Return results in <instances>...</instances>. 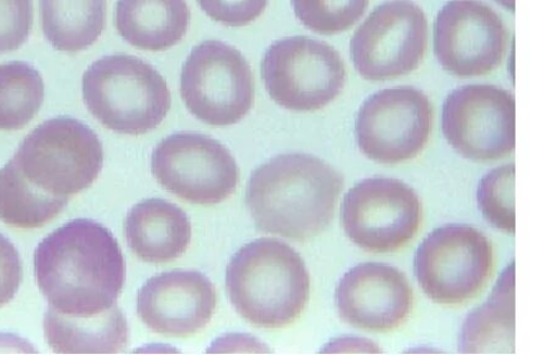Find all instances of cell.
Returning a JSON list of instances; mask_svg holds the SVG:
<instances>
[{
    "instance_id": "cell-1",
    "label": "cell",
    "mask_w": 556,
    "mask_h": 355,
    "mask_svg": "<svg viewBox=\"0 0 556 355\" xmlns=\"http://www.w3.org/2000/svg\"><path fill=\"white\" fill-rule=\"evenodd\" d=\"M34 266L50 308L71 317H93L116 306L126 278L114 234L89 218H76L45 237Z\"/></svg>"
},
{
    "instance_id": "cell-2",
    "label": "cell",
    "mask_w": 556,
    "mask_h": 355,
    "mask_svg": "<svg viewBox=\"0 0 556 355\" xmlns=\"http://www.w3.org/2000/svg\"><path fill=\"white\" fill-rule=\"evenodd\" d=\"M343 186L313 154H280L252 173L245 203L260 231L304 242L330 226Z\"/></svg>"
},
{
    "instance_id": "cell-3",
    "label": "cell",
    "mask_w": 556,
    "mask_h": 355,
    "mask_svg": "<svg viewBox=\"0 0 556 355\" xmlns=\"http://www.w3.org/2000/svg\"><path fill=\"white\" fill-rule=\"evenodd\" d=\"M309 288L303 258L275 239L243 245L226 270V289L236 312L260 329L294 324L308 304Z\"/></svg>"
},
{
    "instance_id": "cell-4",
    "label": "cell",
    "mask_w": 556,
    "mask_h": 355,
    "mask_svg": "<svg viewBox=\"0 0 556 355\" xmlns=\"http://www.w3.org/2000/svg\"><path fill=\"white\" fill-rule=\"evenodd\" d=\"M90 114L106 129L139 136L156 130L172 99L166 79L150 63L130 54L99 59L81 79Z\"/></svg>"
},
{
    "instance_id": "cell-5",
    "label": "cell",
    "mask_w": 556,
    "mask_h": 355,
    "mask_svg": "<svg viewBox=\"0 0 556 355\" xmlns=\"http://www.w3.org/2000/svg\"><path fill=\"white\" fill-rule=\"evenodd\" d=\"M13 160L33 186L45 193L70 198L98 179L104 165V150L86 124L60 116L27 135Z\"/></svg>"
},
{
    "instance_id": "cell-6",
    "label": "cell",
    "mask_w": 556,
    "mask_h": 355,
    "mask_svg": "<svg viewBox=\"0 0 556 355\" xmlns=\"http://www.w3.org/2000/svg\"><path fill=\"white\" fill-rule=\"evenodd\" d=\"M494 245L477 227L450 224L419 244L415 271L432 302L445 306L467 304L488 286L494 272Z\"/></svg>"
},
{
    "instance_id": "cell-7",
    "label": "cell",
    "mask_w": 556,
    "mask_h": 355,
    "mask_svg": "<svg viewBox=\"0 0 556 355\" xmlns=\"http://www.w3.org/2000/svg\"><path fill=\"white\" fill-rule=\"evenodd\" d=\"M269 97L291 112H316L343 92L348 69L339 51L308 36L273 42L262 60Z\"/></svg>"
},
{
    "instance_id": "cell-8",
    "label": "cell",
    "mask_w": 556,
    "mask_h": 355,
    "mask_svg": "<svg viewBox=\"0 0 556 355\" xmlns=\"http://www.w3.org/2000/svg\"><path fill=\"white\" fill-rule=\"evenodd\" d=\"M180 96L200 122L220 127L240 123L254 102L250 63L230 45L204 41L181 68Z\"/></svg>"
},
{
    "instance_id": "cell-9",
    "label": "cell",
    "mask_w": 556,
    "mask_h": 355,
    "mask_svg": "<svg viewBox=\"0 0 556 355\" xmlns=\"http://www.w3.org/2000/svg\"><path fill=\"white\" fill-rule=\"evenodd\" d=\"M424 208L416 191L395 178L364 179L344 196L341 220L359 249L393 253L406 248L421 229Z\"/></svg>"
},
{
    "instance_id": "cell-10",
    "label": "cell",
    "mask_w": 556,
    "mask_h": 355,
    "mask_svg": "<svg viewBox=\"0 0 556 355\" xmlns=\"http://www.w3.org/2000/svg\"><path fill=\"white\" fill-rule=\"evenodd\" d=\"M151 169L169 193L198 205L225 202L240 181L230 151L198 132H178L161 141L152 153Z\"/></svg>"
},
{
    "instance_id": "cell-11",
    "label": "cell",
    "mask_w": 556,
    "mask_h": 355,
    "mask_svg": "<svg viewBox=\"0 0 556 355\" xmlns=\"http://www.w3.org/2000/svg\"><path fill=\"white\" fill-rule=\"evenodd\" d=\"M427 40L422 8L412 0H388L354 33L353 65L363 78L372 81L407 76L421 65Z\"/></svg>"
},
{
    "instance_id": "cell-12",
    "label": "cell",
    "mask_w": 556,
    "mask_h": 355,
    "mask_svg": "<svg viewBox=\"0 0 556 355\" xmlns=\"http://www.w3.org/2000/svg\"><path fill=\"white\" fill-rule=\"evenodd\" d=\"M442 129L464 159L503 160L516 148L515 97L491 85L459 87L445 99Z\"/></svg>"
},
{
    "instance_id": "cell-13",
    "label": "cell",
    "mask_w": 556,
    "mask_h": 355,
    "mask_svg": "<svg viewBox=\"0 0 556 355\" xmlns=\"http://www.w3.org/2000/svg\"><path fill=\"white\" fill-rule=\"evenodd\" d=\"M432 127L430 98L414 87H394L380 90L363 103L355 134L364 156L396 165L424 151Z\"/></svg>"
},
{
    "instance_id": "cell-14",
    "label": "cell",
    "mask_w": 556,
    "mask_h": 355,
    "mask_svg": "<svg viewBox=\"0 0 556 355\" xmlns=\"http://www.w3.org/2000/svg\"><path fill=\"white\" fill-rule=\"evenodd\" d=\"M508 39L503 20L480 0H451L437 16L435 56L454 76L480 77L497 69Z\"/></svg>"
},
{
    "instance_id": "cell-15",
    "label": "cell",
    "mask_w": 556,
    "mask_h": 355,
    "mask_svg": "<svg viewBox=\"0 0 556 355\" xmlns=\"http://www.w3.org/2000/svg\"><path fill=\"white\" fill-rule=\"evenodd\" d=\"M342 320L355 329L386 333L403 326L415 297L403 271L386 263H362L340 281L336 291Z\"/></svg>"
},
{
    "instance_id": "cell-16",
    "label": "cell",
    "mask_w": 556,
    "mask_h": 355,
    "mask_svg": "<svg viewBox=\"0 0 556 355\" xmlns=\"http://www.w3.org/2000/svg\"><path fill=\"white\" fill-rule=\"evenodd\" d=\"M217 306L212 281L195 270L162 272L146 281L138 296V314L149 329L164 337L187 339L202 332Z\"/></svg>"
},
{
    "instance_id": "cell-17",
    "label": "cell",
    "mask_w": 556,
    "mask_h": 355,
    "mask_svg": "<svg viewBox=\"0 0 556 355\" xmlns=\"http://www.w3.org/2000/svg\"><path fill=\"white\" fill-rule=\"evenodd\" d=\"M125 236L136 257L146 263H169L189 249L191 224L180 207L153 198L143 200L127 214Z\"/></svg>"
},
{
    "instance_id": "cell-18",
    "label": "cell",
    "mask_w": 556,
    "mask_h": 355,
    "mask_svg": "<svg viewBox=\"0 0 556 355\" xmlns=\"http://www.w3.org/2000/svg\"><path fill=\"white\" fill-rule=\"evenodd\" d=\"M190 9L186 0H117L115 26L131 47L166 51L184 40L189 30Z\"/></svg>"
},
{
    "instance_id": "cell-19",
    "label": "cell",
    "mask_w": 556,
    "mask_h": 355,
    "mask_svg": "<svg viewBox=\"0 0 556 355\" xmlns=\"http://www.w3.org/2000/svg\"><path fill=\"white\" fill-rule=\"evenodd\" d=\"M43 332L53 352L60 354L121 353L129 343V326L122 309L114 306L93 317H71L50 308Z\"/></svg>"
},
{
    "instance_id": "cell-20",
    "label": "cell",
    "mask_w": 556,
    "mask_h": 355,
    "mask_svg": "<svg viewBox=\"0 0 556 355\" xmlns=\"http://www.w3.org/2000/svg\"><path fill=\"white\" fill-rule=\"evenodd\" d=\"M459 347L462 353H515V264L500 277L488 302L465 320Z\"/></svg>"
},
{
    "instance_id": "cell-21",
    "label": "cell",
    "mask_w": 556,
    "mask_h": 355,
    "mask_svg": "<svg viewBox=\"0 0 556 355\" xmlns=\"http://www.w3.org/2000/svg\"><path fill=\"white\" fill-rule=\"evenodd\" d=\"M45 38L62 52L94 45L105 29L106 0H39Z\"/></svg>"
},
{
    "instance_id": "cell-22",
    "label": "cell",
    "mask_w": 556,
    "mask_h": 355,
    "mask_svg": "<svg viewBox=\"0 0 556 355\" xmlns=\"http://www.w3.org/2000/svg\"><path fill=\"white\" fill-rule=\"evenodd\" d=\"M68 204V198L56 196L36 188L12 159L0 170V220L16 229L33 230L49 224Z\"/></svg>"
},
{
    "instance_id": "cell-23",
    "label": "cell",
    "mask_w": 556,
    "mask_h": 355,
    "mask_svg": "<svg viewBox=\"0 0 556 355\" xmlns=\"http://www.w3.org/2000/svg\"><path fill=\"white\" fill-rule=\"evenodd\" d=\"M40 72L22 61L0 65V131L24 129L43 104Z\"/></svg>"
},
{
    "instance_id": "cell-24",
    "label": "cell",
    "mask_w": 556,
    "mask_h": 355,
    "mask_svg": "<svg viewBox=\"0 0 556 355\" xmlns=\"http://www.w3.org/2000/svg\"><path fill=\"white\" fill-rule=\"evenodd\" d=\"M300 23L320 35L348 31L358 23L369 0H291Z\"/></svg>"
},
{
    "instance_id": "cell-25",
    "label": "cell",
    "mask_w": 556,
    "mask_h": 355,
    "mask_svg": "<svg viewBox=\"0 0 556 355\" xmlns=\"http://www.w3.org/2000/svg\"><path fill=\"white\" fill-rule=\"evenodd\" d=\"M514 163L488 173L478 188V204L486 220L501 231L516 232Z\"/></svg>"
},
{
    "instance_id": "cell-26",
    "label": "cell",
    "mask_w": 556,
    "mask_h": 355,
    "mask_svg": "<svg viewBox=\"0 0 556 355\" xmlns=\"http://www.w3.org/2000/svg\"><path fill=\"white\" fill-rule=\"evenodd\" d=\"M34 22L33 0H0V54L21 49Z\"/></svg>"
},
{
    "instance_id": "cell-27",
    "label": "cell",
    "mask_w": 556,
    "mask_h": 355,
    "mask_svg": "<svg viewBox=\"0 0 556 355\" xmlns=\"http://www.w3.org/2000/svg\"><path fill=\"white\" fill-rule=\"evenodd\" d=\"M214 22L230 27H242L257 21L269 0H197Z\"/></svg>"
},
{
    "instance_id": "cell-28",
    "label": "cell",
    "mask_w": 556,
    "mask_h": 355,
    "mask_svg": "<svg viewBox=\"0 0 556 355\" xmlns=\"http://www.w3.org/2000/svg\"><path fill=\"white\" fill-rule=\"evenodd\" d=\"M23 280V263L15 245L0 233V307L11 303Z\"/></svg>"
},
{
    "instance_id": "cell-29",
    "label": "cell",
    "mask_w": 556,
    "mask_h": 355,
    "mask_svg": "<svg viewBox=\"0 0 556 355\" xmlns=\"http://www.w3.org/2000/svg\"><path fill=\"white\" fill-rule=\"evenodd\" d=\"M496 2L500 5H503L506 9H508L509 12H514L515 13V11H516V0H496Z\"/></svg>"
}]
</instances>
